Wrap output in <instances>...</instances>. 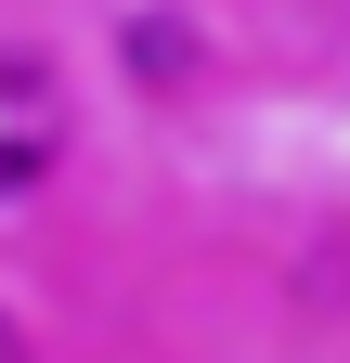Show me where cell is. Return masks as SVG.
Wrapping results in <instances>:
<instances>
[{
  "mask_svg": "<svg viewBox=\"0 0 350 363\" xmlns=\"http://www.w3.org/2000/svg\"><path fill=\"white\" fill-rule=\"evenodd\" d=\"M65 143V104H52V78H39L26 52H0V195H26L39 169H52Z\"/></svg>",
  "mask_w": 350,
  "mask_h": 363,
  "instance_id": "6da1fadb",
  "label": "cell"
},
{
  "mask_svg": "<svg viewBox=\"0 0 350 363\" xmlns=\"http://www.w3.org/2000/svg\"><path fill=\"white\" fill-rule=\"evenodd\" d=\"M0 363H13V325H0Z\"/></svg>",
  "mask_w": 350,
  "mask_h": 363,
  "instance_id": "7a4b0ae2",
  "label": "cell"
}]
</instances>
